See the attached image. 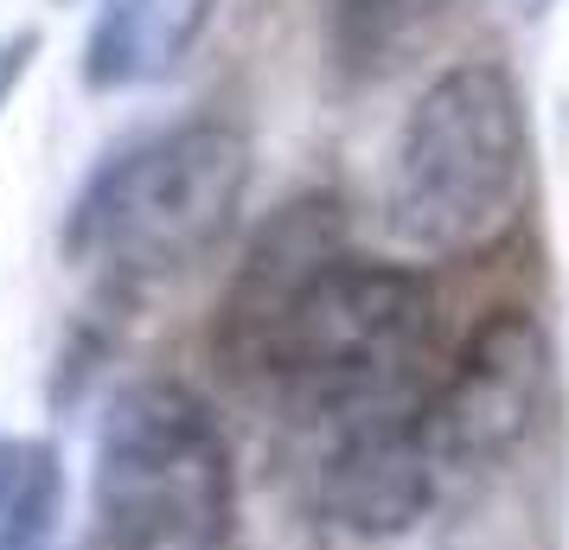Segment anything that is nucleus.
I'll list each match as a JSON object with an SVG mask.
<instances>
[{"label":"nucleus","instance_id":"1","mask_svg":"<svg viewBox=\"0 0 569 550\" xmlns=\"http://www.w3.org/2000/svg\"><path fill=\"white\" fill-rule=\"evenodd\" d=\"M436 294L403 262L352 257L333 199H295L257 237L224 301V352L295 417L352 422L416 410Z\"/></svg>","mask_w":569,"mask_h":550},{"label":"nucleus","instance_id":"2","mask_svg":"<svg viewBox=\"0 0 569 550\" xmlns=\"http://www.w3.org/2000/svg\"><path fill=\"white\" fill-rule=\"evenodd\" d=\"M531 186V116L499 58H461L422 83L385 154V231L429 262L473 257L512 231Z\"/></svg>","mask_w":569,"mask_h":550},{"label":"nucleus","instance_id":"3","mask_svg":"<svg viewBox=\"0 0 569 550\" xmlns=\"http://www.w3.org/2000/svg\"><path fill=\"white\" fill-rule=\"evenodd\" d=\"M250 192V134L199 116L103 160L64 218V257L109 282H167L206 262Z\"/></svg>","mask_w":569,"mask_h":550},{"label":"nucleus","instance_id":"4","mask_svg":"<svg viewBox=\"0 0 569 550\" xmlns=\"http://www.w3.org/2000/svg\"><path fill=\"white\" fill-rule=\"evenodd\" d=\"M90 487L116 550H218L237 519L231 436L180 378H141L103 410Z\"/></svg>","mask_w":569,"mask_h":550},{"label":"nucleus","instance_id":"5","mask_svg":"<svg viewBox=\"0 0 569 550\" xmlns=\"http://www.w3.org/2000/svg\"><path fill=\"white\" fill-rule=\"evenodd\" d=\"M550 410V340L531 308H492L461 359L416 403V436L436 473H480L512 461Z\"/></svg>","mask_w":569,"mask_h":550},{"label":"nucleus","instance_id":"6","mask_svg":"<svg viewBox=\"0 0 569 550\" xmlns=\"http://www.w3.org/2000/svg\"><path fill=\"white\" fill-rule=\"evenodd\" d=\"M436 487L441 473L416 436V410L333 422L313 468L320 512L352 538H403L436 506Z\"/></svg>","mask_w":569,"mask_h":550},{"label":"nucleus","instance_id":"7","mask_svg":"<svg viewBox=\"0 0 569 550\" xmlns=\"http://www.w3.org/2000/svg\"><path fill=\"white\" fill-rule=\"evenodd\" d=\"M218 0H97L83 32V90L116 97L180 71L206 39Z\"/></svg>","mask_w":569,"mask_h":550},{"label":"nucleus","instance_id":"8","mask_svg":"<svg viewBox=\"0 0 569 550\" xmlns=\"http://www.w3.org/2000/svg\"><path fill=\"white\" fill-rule=\"evenodd\" d=\"M64 531V461L39 436H0V550H52Z\"/></svg>","mask_w":569,"mask_h":550},{"label":"nucleus","instance_id":"9","mask_svg":"<svg viewBox=\"0 0 569 550\" xmlns=\"http://www.w3.org/2000/svg\"><path fill=\"white\" fill-rule=\"evenodd\" d=\"M448 0H333V58L352 78H385L436 32Z\"/></svg>","mask_w":569,"mask_h":550},{"label":"nucleus","instance_id":"10","mask_svg":"<svg viewBox=\"0 0 569 550\" xmlns=\"http://www.w3.org/2000/svg\"><path fill=\"white\" fill-rule=\"evenodd\" d=\"M32 52H39V32H13V39H7V46H0V103H7V97H13V83L27 78V64H32Z\"/></svg>","mask_w":569,"mask_h":550}]
</instances>
